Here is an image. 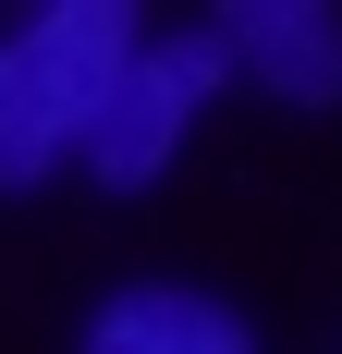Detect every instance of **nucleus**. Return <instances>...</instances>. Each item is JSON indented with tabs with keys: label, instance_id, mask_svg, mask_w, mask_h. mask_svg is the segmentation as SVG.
<instances>
[{
	"label": "nucleus",
	"instance_id": "obj_1",
	"mask_svg": "<svg viewBox=\"0 0 342 354\" xmlns=\"http://www.w3.org/2000/svg\"><path fill=\"white\" fill-rule=\"evenodd\" d=\"M233 73V49L220 37H171V49H135L123 62V86H110V110L86 122V159H98V183H147L183 147V122H196V98Z\"/></svg>",
	"mask_w": 342,
	"mask_h": 354
},
{
	"label": "nucleus",
	"instance_id": "obj_2",
	"mask_svg": "<svg viewBox=\"0 0 342 354\" xmlns=\"http://www.w3.org/2000/svg\"><path fill=\"white\" fill-rule=\"evenodd\" d=\"M12 49H25L37 86L62 98V122L86 135V122L110 110V86H123V62H135V12H123V0H49Z\"/></svg>",
	"mask_w": 342,
	"mask_h": 354
},
{
	"label": "nucleus",
	"instance_id": "obj_3",
	"mask_svg": "<svg viewBox=\"0 0 342 354\" xmlns=\"http://www.w3.org/2000/svg\"><path fill=\"white\" fill-rule=\"evenodd\" d=\"M220 49L257 62L294 110L342 98V12H318V0H233V12H220Z\"/></svg>",
	"mask_w": 342,
	"mask_h": 354
},
{
	"label": "nucleus",
	"instance_id": "obj_4",
	"mask_svg": "<svg viewBox=\"0 0 342 354\" xmlns=\"http://www.w3.org/2000/svg\"><path fill=\"white\" fill-rule=\"evenodd\" d=\"M86 354H257V330H244L233 306H208V293L135 281V293H110V306H98Z\"/></svg>",
	"mask_w": 342,
	"mask_h": 354
},
{
	"label": "nucleus",
	"instance_id": "obj_5",
	"mask_svg": "<svg viewBox=\"0 0 342 354\" xmlns=\"http://www.w3.org/2000/svg\"><path fill=\"white\" fill-rule=\"evenodd\" d=\"M73 147V122H62V98L37 86V62L0 37V183H37L49 159Z\"/></svg>",
	"mask_w": 342,
	"mask_h": 354
}]
</instances>
